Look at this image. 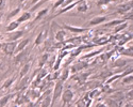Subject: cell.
Returning <instances> with one entry per match:
<instances>
[{"label":"cell","instance_id":"1","mask_svg":"<svg viewBox=\"0 0 133 107\" xmlns=\"http://www.w3.org/2000/svg\"><path fill=\"white\" fill-rule=\"evenodd\" d=\"M64 90V82L62 80H58L57 82L54 84V88H53V93L51 95V106L52 107L55 102H57L62 95V92Z\"/></svg>","mask_w":133,"mask_h":107},{"label":"cell","instance_id":"2","mask_svg":"<svg viewBox=\"0 0 133 107\" xmlns=\"http://www.w3.org/2000/svg\"><path fill=\"white\" fill-rule=\"evenodd\" d=\"M75 99V92L71 89H65L61 95V107H65L72 102Z\"/></svg>","mask_w":133,"mask_h":107},{"label":"cell","instance_id":"3","mask_svg":"<svg viewBox=\"0 0 133 107\" xmlns=\"http://www.w3.org/2000/svg\"><path fill=\"white\" fill-rule=\"evenodd\" d=\"M16 46H17V41L16 42H5L2 44V50L5 55L13 56V55H15Z\"/></svg>","mask_w":133,"mask_h":107},{"label":"cell","instance_id":"4","mask_svg":"<svg viewBox=\"0 0 133 107\" xmlns=\"http://www.w3.org/2000/svg\"><path fill=\"white\" fill-rule=\"evenodd\" d=\"M116 11L118 14H121V15H125L128 12H130V11H132V0L127 2H121L120 4H118L116 7Z\"/></svg>","mask_w":133,"mask_h":107},{"label":"cell","instance_id":"5","mask_svg":"<svg viewBox=\"0 0 133 107\" xmlns=\"http://www.w3.org/2000/svg\"><path fill=\"white\" fill-rule=\"evenodd\" d=\"M25 34L24 30H15L12 32H8L6 34V42H16L17 40L21 39Z\"/></svg>","mask_w":133,"mask_h":107},{"label":"cell","instance_id":"6","mask_svg":"<svg viewBox=\"0 0 133 107\" xmlns=\"http://www.w3.org/2000/svg\"><path fill=\"white\" fill-rule=\"evenodd\" d=\"M63 29H65L66 31L72 32V33H84V32L88 31V28H84V27H76V26H71V25H67V24H63L61 26Z\"/></svg>","mask_w":133,"mask_h":107},{"label":"cell","instance_id":"7","mask_svg":"<svg viewBox=\"0 0 133 107\" xmlns=\"http://www.w3.org/2000/svg\"><path fill=\"white\" fill-rule=\"evenodd\" d=\"M88 67V63H87V61H80V62H77V63H75L74 66H71L70 68H69V70H70V74H76V73H79L80 71H82V70H84V69H86Z\"/></svg>","mask_w":133,"mask_h":107},{"label":"cell","instance_id":"8","mask_svg":"<svg viewBox=\"0 0 133 107\" xmlns=\"http://www.w3.org/2000/svg\"><path fill=\"white\" fill-rule=\"evenodd\" d=\"M108 19V16L104 15H99V16H95L93 17L87 24V27H94V26H98V25H101L104 24Z\"/></svg>","mask_w":133,"mask_h":107},{"label":"cell","instance_id":"9","mask_svg":"<svg viewBox=\"0 0 133 107\" xmlns=\"http://www.w3.org/2000/svg\"><path fill=\"white\" fill-rule=\"evenodd\" d=\"M127 64H128V60L126 58L121 57V58H115L114 60H112L111 63H110V66H111V68H113V69H115V68L121 69V68L126 67Z\"/></svg>","mask_w":133,"mask_h":107},{"label":"cell","instance_id":"10","mask_svg":"<svg viewBox=\"0 0 133 107\" xmlns=\"http://www.w3.org/2000/svg\"><path fill=\"white\" fill-rule=\"evenodd\" d=\"M104 103L107 104L108 107H123L124 105V100H115L108 96L104 100Z\"/></svg>","mask_w":133,"mask_h":107},{"label":"cell","instance_id":"11","mask_svg":"<svg viewBox=\"0 0 133 107\" xmlns=\"http://www.w3.org/2000/svg\"><path fill=\"white\" fill-rule=\"evenodd\" d=\"M67 37H68L67 31H66L65 29H63L62 27H61L60 30H58L57 32H55V34H54V39H55V41L59 42V43L64 42L66 39H67Z\"/></svg>","mask_w":133,"mask_h":107},{"label":"cell","instance_id":"12","mask_svg":"<svg viewBox=\"0 0 133 107\" xmlns=\"http://www.w3.org/2000/svg\"><path fill=\"white\" fill-rule=\"evenodd\" d=\"M124 21H127L125 20L124 18H120V19H113V20H110L108 21V23H104L103 26L101 27L102 29H109V28H115L116 26L120 25V24H123Z\"/></svg>","mask_w":133,"mask_h":107},{"label":"cell","instance_id":"13","mask_svg":"<svg viewBox=\"0 0 133 107\" xmlns=\"http://www.w3.org/2000/svg\"><path fill=\"white\" fill-rule=\"evenodd\" d=\"M82 42H83L82 37H74V38H70L68 40H65L63 43L64 44H69L70 43V45H72L74 47H78L82 44Z\"/></svg>","mask_w":133,"mask_h":107},{"label":"cell","instance_id":"14","mask_svg":"<svg viewBox=\"0 0 133 107\" xmlns=\"http://www.w3.org/2000/svg\"><path fill=\"white\" fill-rule=\"evenodd\" d=\"M29 43H30V39H24V40H21L19 42H17V46H16V50H15V55L20 51H23L27 48V46L29 45Z\"/></svg>","mask_w":133,"mask_h":107},{"label":"cell","instance_id":"15","mask_svg":"<svg viewBox=\"0 0 133 107\" xmlns=\"http://www.w3.org/2000/svg\"><path fill=\"white\" fill-rule=\"evenodd\" d=\"M111 41V38L109 35H100L94 39V43L96 45H105Z\"/></svg>","mask_w":133,"mask_h":107},{"label":"cell","instance_id":"16","mask_svg":"<svg viewBox=\"0 0 133 107\" xmlns=\"http://www.w3.org/2000/svg\"><path fill=\"white\" fill-rule=\"evenodd\" d=\"M16 105H25V104H29L30 103V99L28 98L27 94H24V93H20L18 94L17 99L15 101Z\"/></svg>","mask_w":133,"mask_h":107},{"label":"cell","instance_id":"17","mask_svg":"<svg viewBox=\"0 0 133 107\" xmlns=\"http://www.w3.org/2000/svg\"><path fill=\"white\" fill-rule=\"evenodd\" d=\"M28 85H29V77H28V75L23 78H20L19 79V84L18 86L16 87V91H21V90H24L28 87Z\"/></svg>","mask_w":133,"mask_h":107},{"label":"cell","instance_id":"18","mask_svg":"<svg viewBox=\"0 0 133 107\" xmlns=\"http://www.w3.org/2000/svg\"><path fill=\"white\" fill-rule=\"evenodd\" d=\"M47 35V32L46 31H41L39 33H38V35L36 37V39H35V41H34V45H36V46H39L41 44H43L44 42L46 41V37Z\"/></svg>","mask_w":133,"mask_h":107},{"label":"cell","instance_id":"19","mask_svg":"<svg viewBox=\"0 0 133 107\" xmlns=\"http://www.w3.org/2000/svg\"><path fill=\"white\" fill-rule=\"evenodd\" d=\"M27 56H28V52L26 51V49L23 50V51H20V52H18V54H16V55H15V57H14V62H15L16 64L23 62V61L26 60Z\"/></svg>","mask_w":133,"mask_h":107},{"label":"cell","instance_id":"20","mask_svg":"<svg viewBox=\"0 0 133 107\" xmlns=\"http://www.w3.org/2000/svg\"><path fill=\"white\" fill-rule=\"evenodd\" d=\"M31 17H32V13H30V12H23V13H21V15L16 19V21H17V23H19V24H23V23H26V21H29L31 19Z\"/></svg>","mask_w":133,"mask_h":107},{"label":"cell","instance_id":"21","mask_svg":"<svg viewBox=\"0 0 133 107\" xmlns=\"http://www.w3.org/2000/svg\"><path fill=\"white\" fill-rule=\"evenodd\" d=\"M30 68H31V63H30V62H26V63L24 64L23 68L20 69V72H19V79L23 78V77H25V76H27L28 73H29V71H30Z\"/></svg>","mask_w":133,"mask_h":107},{"label":"cell","instance_id":"22","mask_svg":"<svg viewBox=\"0 0 133 107\" xmlns=\"http://www.w3.org/2000/svg\"><path fill=\"white\" fill-rule=\"evenodd\" d=\"M16 93H12V94H6L2 98H0V107H5L8 105V103L10 102V100L13 98Z\"/></svg>","mask_w":133,"mask_h":107},{"label":"cell","instance_id":"23","mask_svg":"<svg viewBox=\"0 0 133 107\" xmlns=\"http://www.w3.org/2000/svg\"><path fill=\"white\" fill-rule=\"evenodd\" d=\"M49 13V8H46V9H42L41 11H38L37 14L35 15V18H34V21H38L41 19H43L47 14Z\"/></svg>","mask_w":133,"mask_h":107},{"label":"cell","instance_id":"24","mask_svg":"<svg viewBox=\"0 0 133 107\" xmlns=\"http://www.w3.org/2000/svg\"><path fill=\"white\" fill-rule=\"evenodd\" d=\"M19 23H17L16 20H13V21H10L8 24V26L5 27V31L6 32H12V31H15L17 30V28H19Z\"/></svg>","mask_w":133,"mask_h":107},{"label":"cell","instance_id":"25","mask_svg":"<svg viewBox=\"0 0 133 107\" xmlns=\"http://www.w3.org/2000/svg\"><path fill=\"white\" fill-rule=\"evenodd\" d=\"M49 56H50V55H49L48 52H45V54H43V55L39 57V59H38V68H39V69H42V68L48 62Z\"/></svg>","mask_w":133,"mask_h":107},{"label":"cell","instance_id":"26","mask_svg":"<svg viewBox=\"0 0 133 107\" xmlns=\"http://www.w3.org/2000/svg\"><path fill=\"white\" fill-rule=\"evenodd\" d=\"M88 76H90V73H79L78 76L76 77V78H77L76 80H78V82H79L80 85H83V84L86 82Z\"/></svg>","mask_w":133,"mask_h":107},{"label":"cell","instance_id":"27","mask_svg":"<svg viewBox=\"0 0 133 107\" xmlns=\"http://www.w3.org/2000/svg\"><path fill=\"white\" fill-rule=\"evenodd\" d=\"M69 76H70V70H69V68H66V69H64V71H62V73L60 74V78H59V79L64 82V81H66V80L69 78Z\"/></svg>","mask_w":133,"mask_h":107},{"label":"cell","instance_id":"28","mask_svg":"<svg viewBox=\"0 0 133 107\" xmlns=\"http://www.w3.org/2000/svg\"><path fill=\"white\" fill-rule=\"evenodd\" d=\"M50 106H51V94L43 98L41 102V107H50Z\"/></svg>","mask_w":133,"mask_h":107},{"label":"cell","instance_id":"29","mask_svg":"<svg viewBox=\"0 0 133 107\" xmlns=\"http://www.w3.org/2000/svg\"><path fill=\"white\" fill-rule=\"evenodd\" d=\"M119 54H120V55H125V56H127V57L132 58V46H130V47H128V48L120 47V48H119Z\"/></svg>","mask_w":133,"mask_h":107},{"label":"cell","instance_id":"30","mask_svg":"<svg viewBox=\"0 0 133 107\" xmlns=\"http://www.w3.org/2000/svg\"><path fill=\"white\" fill-rule=\"evenodd\" d=\"M115 0H97L96 1V5L99 8H105L107 5L113 3Z\"/></svg>","mask_w":133,"mask_h":107},{"label":"cell","instance_id":"31","mask_svg":"<svg viewBox=\"0 0 133 107\" xmlns=\"http://www.w3.org/2000/svg\"><path fill=\"white\" fill-rule=\"evenodd\" d=\"M132 82H133V76L132 74H128L126 76H124L121 78V84L123 85H129V86H132Z\"/></svg>","mask_w":133,"mask_h":107},{"label":"cell","instance_id":"32","mask_svg":"<svg viewBox=\"0 0 133 107\" xmlns=\"http://www.w3.org/2000/svg\"><path fill=\"white\" fill-rule=\"evenodd\" d=\"M20 11H21V7H17V8H15L13 11H11V12L9 13V15L6 16V19H8V20H11L13 17H15L17 14H19Z\"/></svg>","mask_w":133,"mask_h":107},{"label":"cell","instance_id":"33","mask_svg":"<svg viewBox=\"0 0 133 107\" xmlns=\"http://www.w3.org/2000/svg\"><path fill=\"white\" fill-rule=\"evenodd\" d=\"M15 80H16L15 77L5 79V81H4L3 85H2V89H9V88H11V87H12V85L15 82Z\"/></svg>","mask_w":133,"mask_h":107},{"label":"cell","instance_id":"34","mask_svg":"<svg viewBox=\"0 0 133 107\" xmlns=\"http://www.w3.org/2000/svg\"><path fill=\"white\" fill-rule=\"evenodd\" d=\"M129 26V23L128 21H124L123 24H120V25H118V26H116L115 28H114V31H113V33H118V32H120V31H123L125 28H127Z\"/></svg>","mask_w":133,"mask_h":107},{"label":"cell","instance_id":"35","mask_svg":"<svg viewBox=\"0 0 133 107\" xmlns=\"http://www.w3.org/2000/svg\"><path fill=\"white\" fill-rule=\"evenodd\" d=\"M49 1H52V0H41V1L37 3V4H35V5H33L30 10H29V12L30 13H32V12H34V11L37 9V8H39L41 5H43V4H45V3H47V2H49Z\"/></svg>","mask_w":133,"mask_h":107},{"label":"cell","instance_id":"36","mask_svg":"<svg viewBox=\"0 0 133 107\" xmlns=\"http://www.w3.org/2000/svg\"><path fill=\"white\" fill-rule=\"evenodd\" d=\"M61 62H62V58L60 56H58L57 60H55V63L53 64V71H59V69L61 67Z\"/></svg>","mask_w":133,"mask_h":107},{"label":"cell","instance_id":"37","mask_svg":"<svg viewBox=\"0 0 133 107\" xmlns=\"http://www.w3.org/2000/svg\"><path fill=\"white\" fill-rule=\"evenodd\" d=\"M64 1H65V0H55V2H54V4L52 5V10H53V11H55V10H58V9H59L60 7H62V5H63Z\"/></svg>","mask_w":133,"mask_h":107},{"label":"cell","instance_id":"38","mask_svg":"<svg viewBox=\"0 0 133 107\" xmlns=\"http://www.w3.org/2000/svg\"><path fill=\"white\" fill-rule=\"evenodd\" d=\"M132 92H133V90H132V86H131L130 89H128L125 93V99H127L128 101H132Z\"/></svg>","mask_w":133,"mask_h":107},{"label":"cell","instance_id":"39","mask_svg":"<svg viewBox=\"0 0 133 107\" xmlns=\"http://www.w3.org/2000/svg\"><path fill=\"white\" fill-rule=\"evenodd\" d=\"M6 4V0H0V11H2L5 8Z\"/></svg>","mask_w":133,"mask_h":107},{"label":"cell","instance_id":"40","mask_svg":"<svg viewBox=\"0 0 133 107\" xmlns=\"http://www.w3.org/2000/svg\"><path fill=\"white\" fill-rule=\"evenodd\" d=\"M95 107H108V106H107V104H105L104 102H98V103L95 105Z\"/></svg>","mask_w":133,"mask_h":107},{"label":"cell","instance_id":"41","mask_svg":"<svg viewBox=\"0 0 133 107\" xmlns=\"http://www.w3.org/2000/svg\"><path fill=\"white\" fill-rule=\"evenodd\" d=\"M41 1V0H30V5H31V8L33 7V5H35V4H37L38 2Z\"/></svg>","mask_w":133,"mask_h":107},{"label":"cell","instance_id":"42","mask_svg":"<svg viewBox=\"0 0 133 107\" xmlns=\"http://www.w3.org/2000/svg\"><path fill=\"white\" fill-rule=\"evenodd\" d=\"M123 107H133V104H132V101H128L125 105H123Z\"/></svg>","mask_w":133,"mask_h":107},{"label":"cell","instance_id":"43","mask_svg":"<svg viewBox=\"0 0 133 107\" xmlns=\"http://www.w3.org/2000/svg\"><path fill=\"white\" fill-rule=\"evenodd\" d=\"M116 1V0H115ZM117 1H119V2H127V1H131V0H117Z\"/></svg>","mask_w":133,"mask_h":107},{"label":"cell","instance_id":"44","mask_svg":"<svg viewBox=\"0 0 133 107\" xmlns=\"http://www.w3.org/2000/svg\"><path fill=\"white\" fill-rule=\"evenodd\" d=\"M25 1H27V0H18L19 3H25Z\"/></svg>","mask_w":133,"mask_h":107},{"label":"cell","instance_id":"45","mask_svg":"<svg viewBox=\"0 0 133 107\" xmlns=\"http://www.w3.org/2000/svg\"><path fill=\"white\" fill-rule=\"evenodd\" d=\"M11 1H12V0H11Z\"/></svg>","mask_w":133,"mask_h":107}]
</instances>
